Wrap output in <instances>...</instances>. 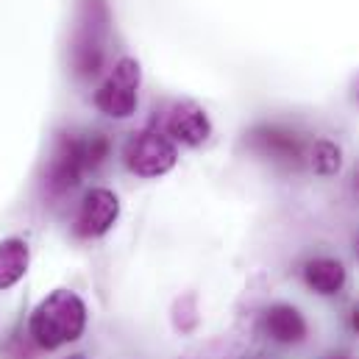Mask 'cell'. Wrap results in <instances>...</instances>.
Returning a JSON list of instances; mask_svg holds the SVG:
<instances>
[{
    "label": "cell",
    "mask_w": 359,
    "mask_h": 359,
    "mask_svg": "<svg viewBox=\"0 0 359 359\" xmlns=\"http://www.w3.org/2000/svg\"><path fill=\"white\" fill-rule=\"evenodd\" d=\"M84 329H87V304L73 290H53L48 298L36 304L28 320L31 340L45 351H56L62 346L81 340Z\"/></svg>",
    "instance_id": "cell-1"
},
{
    "label": "cell",
    "mask_w": 359,
    "mask_h": 359,
    "mask_svg": "<svg viewBox=\"0 0 359 359\" xmlns=\"http://www.w3.org/2000/svg\"><path fill=\"white\" fill-rule=\"evenodd\" d=\"M106 28H109V11L103 0H81L73 39H70V65L73 73L81 79H90L100 70L103 53H106Z\"/></svg>",
    "instance_id": "cell-2"
},
{
    "label": "cell",
    "mask_w": 359,
    "mask_h": 359,
    "mask_svg": "<svg viewBox=\"0 0 359 359\" xmlns=\"http://www.w3.org/2000/svg\"><path fill=\"white\" fill-rule=\"evenodd\" d=\"M126 168L134 176L142 179H159L165 173H170L179 162V148L173 142V137L162 128H142L137 134H131V140L126 142L123 151Z\"/></svg>",
    "instance_id": "cell-3"
},
{
    "label": "cell",
    "mask_w": 359,
    "mask_h": 359,
    "mask_svg": "<svg viewBox=\"0 0 359 359\" xmlns=\"http://www.w3.org/2000/svg\"><path fill=\"white\" fill-rule=\"evenodd\" d=\"M140 81H142L140 62L131 59V56L120 59V62L111 67V73L106 76V81L95 92V106H97L106 117H114V120L131 117L134 109H137V90H140Z\"/></svg>",
    "instance_id": "cell-4"
},
{
    "label": "cell",
    "mask_w": 359,
    "mask_h": 359,
    "mask_svg": "<svg viewBox=\"0 0 359 359\" xmlns=\"http://www.w3.org/2000/svg\"><path fill=\"white\" fill-rule=\"evenodd\" d=\"M84 156H81V140L76 134H59L48 165H45V192L50 198H62L79 187L84 176Z\"/></svg>",
    "instance_id": "cell-5"
},
{
    "label": "cell",
    "mask_w": 359,
    "mask_h": 359,
    "mask_svg": "<svg viewBox=\"0 0 359 359\" xmlns=\"http://www.w3.org/2000/svg\"><path fill=\"white\" fill-rule=\"evenodd\" d=\"M120 217V198L106 189V187H95L84 195L76 220H73V231L81 240H95L103 237Z\"/></svg>",
    "instance_id": "cell-6"
},
{
    "label": "cell",
    "mask_w": 359,
    "mask_h": 359,
    "mask_svg": "<svg viewBox=\"0 0 359 359\" xmlns=\"http://www.w3.org/2000/svg\"><path fill=\"white\" fill-rule=\"evenodd\" d=\"M248 145L251 151H257L259 156L273 159V162H284V165H298L304 159V142L295 131H287L281 126H257L248 134Z\"/></svg>",
    "instance_id": "cell-7"
},
{
    "label": "cell",
    "mask_w": 359,
    "mask_h": 359,
    "mask_svg": "<svg viewBox=\"0 0 359 359\" xmlns=\"http://www.w3.org/2000/svg\"><path fill=\"white\" fill-rule=\"evenodd\" d=\"M165 131L173 137V142L198 148V145H203V142L212 137V123H209V114H206L198 103H192V100H179V103H173V109L168 111Z\"/></svg>",
    "instance_id": "cell-8"
},
{
    "label": "cell",
    "mask_w": 359,
    "mask_h": 359,
    "mask_svg": "<svg viewBox=\"0 0 359 359\" xmlns=\"http://www.w3.org/2000/svg\"><path fill=\"white\" fill-rule=\"evenodd\" d=\"M262 332L278 346H301L309 337V323L292 304H270L262 312Z\"/></svg>",
    "instance_id": "cell-9"
},
{
    "label": "cell",
    "mask_w": 359,
    "mask_h": 359,
    "mask_svg": "<svg viewBox=\"0 0 359 359\" xmlns=\"http://www.w3.org/2000/svg\"><path fill=\"white\" fill-rule=\"evenodd\" d=\"M301 276H304V284L312 292L326 295V298L343 292L346 284H348V270H346V265L340 259H332V257H315V259H309L304 265V270H301Z\"/></svg>",
    "instance_id": "cell-10"
},
{
    "label": "cell",
    "mask_w": 359,
    "mask_h": 359,
    "mask_svg": "<svg viewBox=\"0 0 359 359\" xmlns=\"http://www.w3.org/2000/svg\"><path fill=\"white\" fill-rule=\"evenodd\" d=\"M28 243L25 240H3L0 243V290H11L25 273H28Z\"/></svg>",
    "instance_id": "cell-11"
},
{
    "label": "cell",
    "mask_w": 359,
    "mask_h": 359,
    "mask_svg": "<svg viewBox=\"0 0 359 359\" xmlns=\"http://www.w3.org/2000/svg\"><path fill=\"white\" fill-rule=\"evenodd\" d=\"M309 168L318 176H334L343 168V151H340V145L332 142V140H318L309 148Z\"/></svg>",
    "instance_id": "cell-12"
},
{
    "label": "cell",
    "mask_w": 359,
    "mask_h": 359,
    "mask_svg": "<svg viewBox=\"0 0 359 359\" xmlns=\"http://www.w3.org/2000/svg\"><path fill=\"white\" fill-rule=\"evenodd\" d=\"M81 156H84V168L95 170L103 165V159L109 156V140L103 134H87L81 137Z\"/></svg>",
    "instance_id": "cell-13"
},
{
    "label": "cell",
    "mask_w": 359,
    "mask_h": 359,
    "mask_svg": "<svg viewBox=\"0 0 359 359\" xmlns=\"http://www.w3.org/2000/svg\"><path fill=\"white\" fill-rule=\"evenodd\" d=\"M187 359H237V348L229 340H217V343H209L206 348L189 354Z\"/></svg>",
    "instance_id": "cell-14"
},
{
    "label": "cell",
    "mask_w": 359,
    "mask_h": 359,
    "mask_svg": "<svg viewBox=\"0 0 359 359\" xmlns=\"http://www.w3.org/2000/svg\"><path fill=\"white\" fill-rule=\"evenodd\" d=\"M351 192H354V198L359 201V165L354 168V176H351Z\"/></svg>",
    "instance_id": "cell-15"
},
{
    "label": "cell",
    "mask_w": 359,
    "mask_h": 359,
    "mask_svg": "<svg viewBox=\"0 0 359 359\" xmlns=\"http://www.w3.org/2000/svg\"><path fill=\"white\" fill-rule=\"evenodd\" d=\"M323 359H354V357L346 354V351H334V354H329V357H323Z\"/></svg>",
    "instance_id": "cell-16"
},
{
    "label": "cell",
    "mask_w": 359,
    "mask_h": 359,
    "mask_svg": "<svg viewBox=\"0 0 359 359\" xmlns=\"http://www.w3.org/2000/svg\"><path fill=\"white\" fill-rule=\"evenodd\" d=\"M351 326H354V332H359V306L354 309V315H351Z\"/></svg>",
    "instance_id": "cell-17"
},
{
    "label": "cell",
    "mask_w": 359,
    "mask_h": 359,
    "mask_svg": "<svg viewBox=\"0 0 359 359\" xmlns=\"http://www.w3.org/2000/svg\"><path fill=\"white\" fill-rule=\"evenodd\" d=\"M354 100L359 103V79H357V84H354Z\"/></svg>",
    "instance_id": "cell-18"
},
{
    "label": "cell",
    "mask_w": 359,
    "mask_h": 359,
    "mask_svg": "<svg viewBox=\"0 0 359 359\" xmlns=\"http://www.w3.org/2000/svg\"><path fill=\"white\" fill-rule=\"evenodd\" d=\"M65 359H87L84 354H70V357H65Z\"/></svg>",
    "instance_id": "cell-19"
},
{
    "label": "cell",
    "mask_w": 359,
    "mask_h": 359,
    "mask_svg": "<svg viewBox=\"0 0 359 359\" xmlns=\"http://www.w3.org/2000/svg\"><path fill=\"white\" fill-rule=\"evenodd\" d=\"M357 257H359V240H357Z\"/></svg>",
    "instance_id": "cell-20"
}]
</instances>
